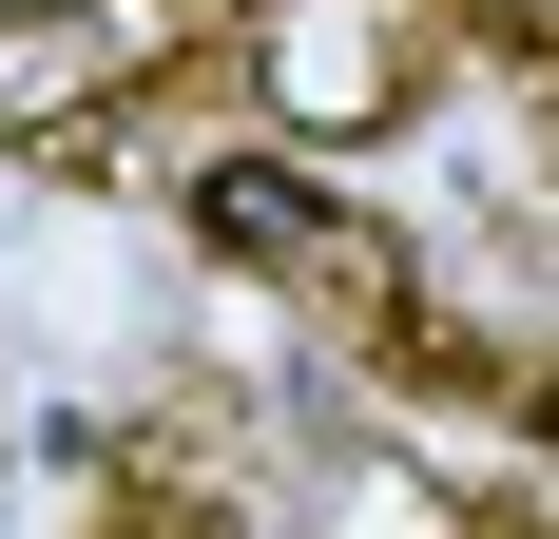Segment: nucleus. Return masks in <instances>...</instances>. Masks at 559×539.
Returning a JSON list of instances; mask_svg holds the SVG:
<instances>
[{
	"mask_svg": "<svg viewBox=\"0 0 559 539\" xmlns=\"http://www.w3.org/2000/svg\"><path fill=\"white\" fill-rule=\"evenodd\" d=\"M193 231H213V270H251V289H289V309H329V327H367V347L405 327V251L347 213L329 173H289V155H213V173H193Z\"/></svg>",
	"mask_w": 559,
	"mask_h": 539,
	"instance_id": "1",
	"label": "nucleus"
},
{
	"mask_svg": "<svg viewBox=\"0 0 559 539\" xmlns=\"http://www.w3.org/2000/svg\"><path fill=\"white\" fill-rule=\"evenodd\" d=\"M251 97H271V135H309V155L405 135V116L444 97V20H425V0H271V20H251Z\"/></svg>",
	"mask_w": 559,
	"mask_h": 539,
	"instance_id": "2",
	"label": "nucleus"
},
{
	"mask_svg": "<svg viewBox=\"0 0 559 539\" xmlns=\"http://www.w3.org/2000/svg\"><path fill=\"white\" fill-rule=\"evenodd\" d=\"M231 20H271V0H231Z\"/></svg>",
	"mask_w": 559,
	"mask_h": 539,
	"instance_id": "3",
	"label": "nucleus"
}]
</instances>
